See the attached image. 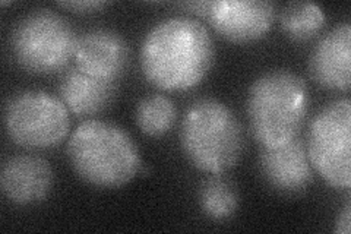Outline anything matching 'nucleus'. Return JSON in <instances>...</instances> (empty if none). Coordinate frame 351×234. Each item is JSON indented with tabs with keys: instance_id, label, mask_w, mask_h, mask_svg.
Listing matches in <instances>:
<instances>
[{
	"instance_id": "1",
	"label": "nucleus",
	"mask_w": 351,
	"mask_h": 234,
	"mask_svg": "<svg viewBox=\"0 0 351 234\" xmlns=\"http://www.w3.org/2000/svg\"><path fill=\"white\" fill-rule=\"evenodd\" d=\"M215 60L210 31L188 16L167 18L154 25L141 46V68L161 90L184 91L204 81Z\"/></svg>"
},
{
	"instance_id": "2",
	"label": "nucleus",
	"mask_w": 351,
	"mask_h": 234,
	"mask_svg": "<svg viewBox=\"0 0 351 234\" xmlns=\"http://www.w3.org/2000/svg\"><path fill=\"white\" fill-rule=\"evenodd\" d=\"M311 94L304 80L287 69L262 73L250 85L247 117L262 147H278L300 137L309 113Z\"/></svg>"
},
{
	"instance_id": "3",
	"label": "nucleus",
	"mask_w": 351,
	"mask_h": 234,
	"mask_svg": "<svg viewBox=\"0 0 351 234\" xmlns=\"http://www.w3.org/2000/svg\"><path fill=\"white\" fill-rule=\"evenodd\" d=\"M68 159L84 182L101 189L129 183L142 169L139 150L129 133L104 120H85L68 142Z\"/></svg>"
},
{
	"instance_id": "4",
	"label": "nucleus",
	"mask_w": 351,
	"mask_h": 234,
	"mask_svg": "<svg viewBox=\"0 0 351 234\" xmlns=\"http://www.w3.org/2000/svg\"><path fill=\"white\" fill-rule=\"evenodd\" d=\"M180 145L186 159L196 169L210 174L226 173L243 155V126L224 103L201 98L183 117Z\"/></svg>"
},
{
	"instance_id": "5",
	"label": "nucleus",
	"mask_w": 351,
	"mask_h": 234,
	"mask_svg": "<svg viewBox=\"0 0 351 234\" xmlns=\"http://www.w3.org/2000/svg\"><path fill=\"white\" fill-rule=\"evenodd\" d=\"M78 36L69 21L51 9H36L22 16L10 34L15 62L31 73L53 75L75 56Z\"/></svg>"
},
{
	"instance_id": "6",
	"label": "nucleus",
	"mask_w": 351,
	"mask_h": 234,
	"mask_svg": "<svg viewBox=\"0 0 351 234\" xmlns=\"http://www.w3.org/2000/svg\"><path fill=\"white\" fill-rule=\"evenodd\" d=\"M69 110L56 95L40 90L22 91L5 108V129L18 147L47 150L69 133Z\"/></svg>"
},
{
	"instance_id": "7",
	"label": "nucleus",
	"mask_w": 351,
	"mask_h": 234,
	"mask_svg": "<svg viewBox=\"0 0 351 234\" xmlns=\"http://www.w3.org/2000/svg\"><path fill=\"white\" fill-rule=\"evenodd\" d=\"M313 169L335 189L351 185V102L335 100L313 119L306 143Z\"/></svg>"
},
{
	"instance_id": "8",
	"label": "nucleus",
	"mask_w": 351,
	"mask_h": 234,
	"mask_svg": "<svg viewBox=\"0 0 351 234\" xmlns=\"http://www.w3.org/2000/svg\"><path fill=\"white\" fill-rule=\"evenodd\" d=\"M205 19L226 40L250 43L269 31L276 5L268 0H211Z\"/></svg>"
},
{
	"instance_id": "9",
	"label": "nucleus",
	"mask_w": 351,
	"mask_h": 234,
	"mask_svg": "<svg viewBox=\"0 0 351 234\" xmlns=\"http://www.w3.org/2000/svg\"><path fill=\"white\" fill-rule=\"evenodd\" d=\"M259 169L265 182L282 195H299L313 180V167L300 137L278 147H263Z\"/></svg>"
},
{
	"instance_id": "10",
	"label": "nucleus",
	"mask_w": 351,
	"mask_h": 234,
	"mask_svg": "<svg viewBox=\"0 0 351 234\" xmlns=\"http://www.w3.org/2000/svg\"><path fill=\"white\" fill-rule=\"evenodd\" d=\"M75 60L85 73L100 80L116 81L128 69L130 49L119 32L108 28H95L78 37Z\"/></svg>"
},
{
	"instance_id": "11",
	"label": "nucleus",
	"mask_w": 351,
	"mask_h": 234,
	"mask_svg": "<svg viewBox=\"0 0 351 234\" xmlns=\"http://www.w3.org/2000/svg\"><path fill=\"white\" fill-rule=\"evenodd\" d=\"M54 182L50 163L36 154H19L8 159L0 173L3 195L18 205H32L46 199Z\"/></svg>"
},
{
	"instance_id": "12",
	"label": "nucleus",
	"mask_w": 351,
	"mask_h": 234,
	"mask_svg": "<svg viewBox=\"0 0 351 234\" xmlns=\"http://www.w3.org/2000/svg\"><path fill=\"white\" fill-rule=\"evenodd\" d=\"M313 80L324 88L347 91L351 84V25L334 27L317 41L309 58Z\"/></svg>"
},
{
	"instance_id": "13",
	"label": "nucleus",
	"mask_w": 351,
	"mask_h": 234,
	"mask_svg": "<svg viewBox=\"0 0 351 234\" xmlns=\"http://www.w3.org/2000/svg\"><path fill=\"white\" fill-rule=\"evenodd\" d=\"M64 106L76 116H95L113 104L117 95L116 81L100 80L80 68L66 72L59 86Z\"/></svg>"
},
{
	"instance_id": "14",
	"label": "nucleus",
	"mask_w": 351,
	"mask_h": 234,
	"mask_svg": "<svg viewBox=\"0 0 351 234\" xmlns=\"http://www.w3.org/2000/svg\"><path fill=\"white\" fill-rule=\"evenodd\" d=\"M240 196L234 182L228 177L211 174L199 187V205L202 213L213 220L233 217L239 208Z\"/></svg>"
},
{
	"instance_id": "15",
	"label": "nucleus",
	"mask_w": 351,
	"mask_h": 234,
	"mask_svg": "<svg viewBox=\"0 0 351 234\" xmlns=\"http://www.w3.org/2000/svg\"><path fill=\"white\" fill-rule=\"evenodd\" d=\"M178 119V108L164 94H151L141 100L135 108V121L141 132L148 137L169 133Z\"/></svg>"
},
{
	"instance_id": "16",
	"label": "nucleus",
	"mask_w": 351,
	"mask_h": 234,
	"mask_svg": "<svg viewBox=\"0 0 351 234\" xmlns=\"http://www.w3.org/2000/svg\"><path fill=\"white\" fill-rule=\"evenodd\" d=\"M281 27L294 41H307L321 32L325 14L319 5L312 2H290L281 10Z\"/></svg>"
},
{
	"instance_id": "17",
	"label": "nucleus",
	"mask_w": 351,
	"mask_h": 234,
	"mask_svg": "<svg viewBox=\"0 0 351 234\" xmlns=\"http://www.w3.org/2000/svg\"><path fill=\"white\" fill-rule=\"evenodd\" d=\"M59 6L76 14H91L106 8L107 2H101V0H73V2H60Z\"/></svg>"
},
{
	"instance_id": "18",
	"label": "nucleus",
	"mask_w": 351,
	"mask_h": 234,
	"mask_svg": "<svg viewBox=\"0 0 351 234\" xmlns=\"http://www.w3.org/2000/svg\"><path fill=\"white\" fill-rule=\"evenodd\" d=\"M350 214H351V202L347 200L341 213L338 214L335 221V233L350 234Z\"/></svg>"
}]
</instances>
